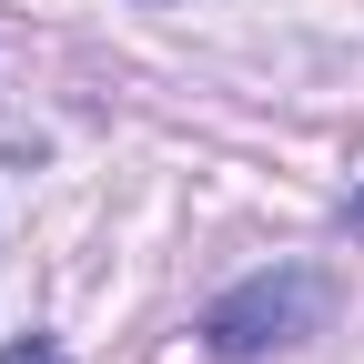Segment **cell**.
Returning <instances> with one entry per match:
<instances>
[{
	"mask_svg": "<svg viewBox=\"0 0 364 364\" xmlns=\"http://www.w3.org/2000/svg\"><path fill=\"white\" fill-rule=\"evenodd\" d=\"M354 233H364V193H354Z\"/></svg>",
	"mask_w": 364,
	"mask_h": 364,
	"instance_id": "cell-3",
	"label": "cell"
},
{
	"mask_svg": "<svg viewBox=\"0 0 364 364\" xmlns=\"http://www.w3.org/2000/svg\"><path fill=\"white\" fill-rule=\"evenodd\" d=\"M0 364H71V354H61V344H41V334H31V344H11V354H0Z\"/></svg>",
	"mask_w": 364,
	"mask_h": 364,
	"instance_id": "cell-2",
	"label": "cell"
},
{
	"mask_svg": "<svg viewBox=\"0 0 364 364\" xmlns=\"http://www.w3.org/2000/svg\"><path fill=\"white\" fill-rule=\"evenodd\" d=\"M324 314H334V284L314 263H284V273H253L243 294H223L203 314V344L223 364H243V354H273V344H304V334H324Z\"/></svg>",
	"mask_w": 364,
	"mask_h": 364,
	"instance_id": "cell-1",
	"label": "cell"
}]
</instances>
